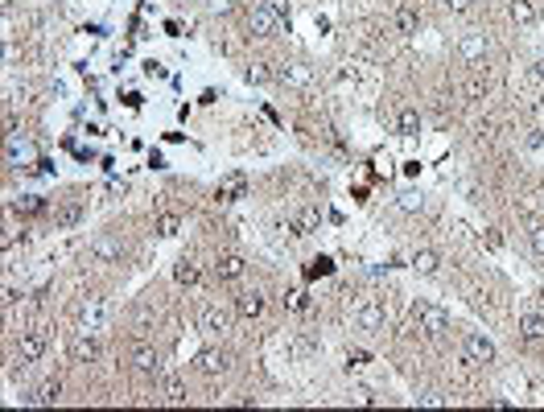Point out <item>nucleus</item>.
Returning <instances> with one entry per match:
<instances>
[{"label": "nucleus", "instance_id": "obj_1", "mask_svg": "<svg viewBox=\"0 0 544 412\" xmlns=\"http://www.w3.org/2000/svg\"><path fill=\"white\" fill-rule=\"evenodd\" d=\"M108 317H112V310H108V301L103 297H83L75 305V326L87 334H99L103 326H108Z\"/></svg>", "mask_w": 544, "mask_h": 412}, {"label": "nucleus", "instance_id": "obj_2", "mask_svg": "<svg viewBox=\"0 0 544 412\" xmlns=\"http://www.w3.org/2000/svg\"><path fill=\"white\" fill-rule=\"evenodd\" d=\"M412 322H417V330L425 334V338H441L449 330V314L441 305H433V301H417L412 305Z\"/></svg>", "mask_w": 544, "mask_h": 412}, {"label": "nucleus", "instance_id": "obj_3", "mask_svg": "<svg viewBox=\"0 0 544 412\" xmlns=\"http://www.w3.org/2000/svg\"><path fill=\"white\" fill-rule=\"evenodd\" d=\"M244 21H248V33H252V38H276V33L285 29V21H281V13H276L272 4H252Z\"/></svg>", "mask_w": 544, "mask_h": 412}, {"label": "nucleus", "instance_id": "obj_4", "mask_svg": "<svg viewBox=\"0 0 544 412\" xmlns=\"http://www.w3.org/2000/svg\"><path fill=\"white\" fill-rule=\"evenodd\" d=\"M350 317H355V326H363V330H380V326H384V301H380V297H355V301H350Z\"/></svg>", "mask_w": 544, "mask_h": 412}, {"label": "nucleus", "instance_id": "obj_5", "mask_svg": "<svg viewBox=\"0 0 544 412\" xmlns=\"http://www.w3.org/2000/svg\"><path fill=\"white\" fill-rule=\"evenodd\" d=\"M462 359L470 367H486V363H495V342L483 338V334H466L462 338Z\"/></svg>", "mask_w": 544, "mask_h": 412}, {"label": "nucleus", "instance_id": "obj_6", "mask_svg": "<svg viewBox=\"0 0 544 412\" xmlns=\"http://www.w3.org/2000/svg\"><path fill=\"white\" fill-rule=\"evenodd\" d=\"M46 347H50L46 330H25V334H21V342H17V363H21V367L38 363L41 354H46Z\"/></svg>", "mask_w": 544, "mask_h": 412}, {"label": "nucleus", "instance_id": "obj_7", "mask_svg": "<svg viewBox=\"0 0 544 412\" xmlns=\"http://www.w3.org/2000/svg\"><path fill=\"white\" fill-rule=\"evenodd\" d=\"M38 149H33V144H29V140H21V137H9V165H13V169H29V174H33V169H38Z\"/></svg>", "mask_w": 544, "mask_h": 412}, {"label": "nucleus", "instance_id": "obj_8", "mask_svg": "<svg viewBox=\"0 0 544 412\" xmlns=\"http://www.w3.org/2000/svg\"><path fill=\"white\" fill-rule=\"evenodd\" d=\"M91 260H95V264H120V260H124L120 236H95L91 239Z\"/></svg>", "mask_w": 544, "mask_h": 412}, {"label": "nucleus", "instance_id": "obj_9", "mask_svg": "<svg viewBox=\"0 0 544 412\" xmlns=\"http://www.w3.org/2000/svg\"><path fill=\"white\" fill-rule=\"evenodd\" d=\"M198 330H202V334L231 330V314H227V310H219V305H198Z\"/></svg>", "mask_w": 544, "mask_h": 412}, {"label": "nucleus", "instance_id": "obj_10", "mask_svg": "<svg viewBox=\"0 0 544 412\" xmlns=\"http://www.w3.org/2000/svg\"><path fill=\"white\" fill-rule=\"evenodd\" d=\"M244 273H248L244 255L227 252V255H219V260H214V280H219V285H235V280H239Z\"/></svg>", "mask_w": 544, "mask_h": 412}, {"label": "nucleus", "instance_id": "obj_11", "mask_svg": "<svg viewBox=\"0 0 544 412\" xmlns=\"http://www.w3.org/2000/svg\"><path fill=\"white\" fill-rule=\"evenodd\" d=\"M276 83H285V87H293V91H305L313 83V70L305 66V62H285L281 70H276Z\"/></svg>", "mask_w": 544, "mask_h": 412}, {"label": "nucleus", "instance_id": "obj_12", "mask_svg": "<svg viewBox=\"0 0 544 412\" xmlns=\"http://www.w3.org/2000/svg\"><path fill=\"white\" fill-rule=\"evenodd\" d=\"M198 371L202 375H223L227 367H231V354L223 351V347H206V351H198Z\"/></svg>", "mask_w": 544, "mask_h": 412}, {"label": "nucleus", "instance_id": "obj_13", "mask_svg": "<svg viewBox=\"0 0 544 412\" xmlns=\"http://www.w3.org/2000/svg\"><path fill=\"white\" fill-rule=\"evenodd\" d=\"M66 354H70L75 363H95V359H99V342H95V334L78 330L75 338H70V347H66Z\"/></svg>", "mask_w": 544, "mask_h": 412}, {"label": "nucleus", "instance_id": "obj_14", "mask_svg": "<svg viewBox=\"0 0 544 412\" xmlns=\"http://www.w3.org/2000/svg\"><path fill=\"white\" fill-rule=\"evenodd\" d=\"M486 54H491V38L486 33H466L458 41V58L462 62H483Z\"/></svg>", "mask_w": 544, "mask_h": 412}, {"label": "nucleus", "instance_id": "obj_15", "mask_svg": "<svg viewBox=\"0 0 544 412\" xmlns=\"http://www.w3.org/2000/svg\"><path fill=\"white\" fill-rule=\"evenodd\" d=\"M244 194H248V177L244 174H227L223 181H219V190H214L219 202H239Z\"/></svg>", "mask_w": 544, "mask_h": 412}, {"label": "nucleus", "instance_id": "obj_16", "mask_svg": "<svg viewBox=\"0 0 544 412\" xmlns=\"http://www.w3.org/2000/svg\"><path fill=\"white\" fill-rule=\"evenodd\" d=\"M507 17L516 25H536L540 21V0H511L507 4Z\"/></svg>", "mask_w": 544, "mask_h": 412}, {"label": "nucleus", "instance_id": "obj_17", "mask_svg": "<svg viewBox=\"0 0 544 412\" xmlns=\"http://www.w3.org/2000/svg\"><path fill=\"white\" fill-rule=\"evenodd\" d=\"M417 25H421V17H417V9H412V4H400V9L392 13V29H396V38H412V33H417Z\"/></svg>", "mask_w": 544, "mask_h": 412}, {"label": "nucleus", "instance_id": "obj_18", "mask_svg": "<svg viewBox=\"0 0 544 412\" xmlns=\"http://www.w3.org/2000/svg\"><path fill=\"white\" fill-rule=\"evenodd\" d=\"M264 305H268V301H264L260 289H248V293L235 297V314H239V317H260V314H264Z\"/></svg>", "mask_w": 544, "mask_h": 412}, {"label": "nucleus", "instance_id": "obj_19", "mask_svg": "<svg viewBox=\"0 0 544 412\" xmlns=\"http://www.w3.org/2000/svg\"><path fill=\"white\" fill-rule=\"evenodd\" d=\"M83 215H87V206H83V202H62L58 211H54V227L70 231V227H78V223H83Z\"/></svg>", "mask_w": 544, "mask_h": 412}, {"label": "nucleus", "instance_id": "obj_20", "mask_svg": "<svg viewBox=\"0 0 544 412\" xmlns=\"http://www.w3.org/2000/svg\"><path fill=\"white\" fill-rule=\"evenodd\" d=\"M132 371L157 375V371H161V354H157L153 347H136V351H132Z\"/></svg>", "mask_w": 544, "mask_h": 412}, {"label": "nucleus", "instance_id": "obj_21", "mask_svg": "<svg viewBox=\"0 0 544 412\" xmlns=\"http://www.w3.org/2000/svg\"><path fill=\"white\" fill-rule=\"evenodd\" d=\"M174 280H177V285H186V289H194L198 280H202V268H198V260H186V255H182V260L174 264Z\"/></svg>", "mask_w": 544, "mask_h": 412}, {"label": "nucleus", "instance_id": "obj_22", "mask_svg": "<svg viewBox=\"0 0 544 412\" xmlns=\"http://www.w3.org/2000/svg\"><path fill=\"white\" fill-rule=\"evenodd\" d=\"M516 330H520L524 342H540V338H544V317L540 314H524L520 322H516Z\"/></svg>", "mask_w": 544, "mask_h": 412}, {"label": "nucleus", "instance_id": "obj_23", "mask_svg": "<svg viewBox=\"0 0 544 412\" xmlns=\"http://www.w3.org/2000/svg\"><path fill=\"white\" fill-rule=\"evenodd\" d=\"M153 231L161 239H174L177 231H182V215H174V211H161V215L153 218Z\"/></svg>", "mask_w": 544, "mask_h": 412}, {"label": "nucleus", "instance_id": "obj_24", "mask_svg": "<svg viewBox=\"0 0 544 412\" xmlns=\"http://www.w3.org/2000/svg\"><path fill=\"white\" fill-rule=\"evenodd\" d=\"M396 132H400V137H417V132H421L417 107H400V112H396Z\"/></svg>", "mask_w": 544, "mask_h": 412}, {"label": "nucleus", "instance_id": "obj_25", "mask_svg": "<svg viewBox=\"0 0 544 412\" xmlns=\"http://www.w3.org/2000/svg\"><path fill=\"white\" fill-rule=\"evenodd\" d=\"M412 268H417L421 276H433L437 268H441V255H437V252H429V248H425V252H417V255H412Z\"/></svg>", "mask_w": 544, "mask_h": 412}, {"label": "nucleus", "instance_id": "obj_26", "mask_svg": "<svg viewBox=\"0 0 544 412\" xmlns=\"http://www.w3.org/2000/svg\"><path fill=\"white\" fill-rule=\"evenodd\" d=\"M9 206H13V215H38L46 202H41L38 194H17L13 202H9Z\"/></svg>", "mask_w": 544, "mask_h": 412}, {"label": "nucleus", "instance_id": "obj_27", "mask_svg": "<svg viewBox=\"0 0 544 412\" xmlns=\"http://www.w3.org/2000/svg\"><path fill=\"white\" fill-rule=\"evenodd\" d=\"M62 400V384L58 379H46L38 392H33V404H58Z\"/></svg>", "mask_w": 544, "mask_h": 412}, {"label": "nucleus", "instance_id": "obj_28", "mask_svg": "<svg viewBox=\"0 0 544 412\" xmlns=\"http://www.w3.org/2000/svg\"><path fill=\"white\" fill-rule=\"evenodd\" d=\"M318 223H322V218H318L313 206H301V211H297V231H301V236H313V231H318Z\"/></svg>", "mask_w": 544, "mask_h": 412}, {"label": "nucleus", "instance_id": "obj_29", "mask_svg": "<svg viewBox=\"0 0 544 412\" xmlns=\"http://www.w3.org/2000/svg\"><path fill=\"white\" fill-rule=\"evenodd\" d=\"M161 400H165V404H182V400H186V388H182V379H174V375H169V379L161 384Z\"/></svg>", "mask_w": 544, "mask_h": 412}, {"label": "nucleus", "instance_id": "obj_30", "mask_svg": "<svg viewBox=\"0 0 544 412\" xmlns=\"http://www.w3.org/2000/svg\"><path fill=\"white\" fill-rule=\"evenodd\" d=\"M528 243H532L536 255H544V218H532L528 223Z\"/></svg>", "mask_w": 544, "mask_h": 412}, {"label": "nucleus", "instance_id": "obj_31", "mask_svg": "<svg viewBox=\"0 0 544 412\" xmlns=\"http://www.w3.org/2000/svg\"><path fill=\"white\" fill-rule=\"evenodd\" d=\"M244 75H248V83H272L276 79V70H268V62H252Z\"/></svg>", "mask_w": 544, "mask_h": 412}, {"label": "nucleus", "instance_id": "obj_32", "mask_svg": "<svg viewBox=\"0 0 544 412\" xmlns=\"http://www.w3.org/2000/svg\"><path fill=\"white\" fill-rule=\"evenodd\" d=\"M462 91H466V99H486V79H483V75H474Z\"/></svg>", "mask_w": 544, "mask_h": 412}, {"label": "nucleus", "instance_id": "obj_33", "mask_svg": "<svg viewBox=\"0 0 544 412\" xmlns=\"http://www.w3.org/2000/svg\"><path fill=\"white\" fill-rule=\"evenodd\" d=\"M305 273H310V276H330V273H334V264L326 260V255H318V260H313V264L305 268Z\"/></svg>", "mask_w": 544, "mask_h": 412}, {"label": "nucleus", "instance_id": "obj_34", "mask_svg": "<svg viewBox=\"0 0 544 412\" xmlns=\"http://www.w3.org/2000/svg\"><path fill=\"white\" fill-rule=\"evenodd\" d=\"M528 83H532V87H544V58H540V62H532V70H528Z\"/></svg>", "mask_w": 544, "mask_h": 412}, {"label": "nucleus", "instance_id": "obj_35", "mask_svg": "<svg viewBox=\"0 0 544 412\" xmlns=\"http://www.w3.org/2000/svg\"><path fill=\"white\" fill-rule=\"evenodd\" d=\"M417 404H425V408H441L446 400H441L437 392H421V396H417Z\"/></svg>", "mask_w": 544, "mask_h": 412}, {"label": "nucleus", "instance_id": "obj_36", "mask_svg": "<svg viewBox=\"0 0 544 412\" xmlns=\"http://www.w3.org/2000/svg\"><path fill=\"white\" fill-rule=\"evenodd\" d=\"M400 211H421V198H417V194H404V198H400Z\"/></svg>", "mask_w": 544, "mask_h": 412}, {"label": "nucleus", "instance_id": "obj_37", "mask_svg": "<svg viewBox=\"0 0 544 412\" xmlns=\"http://www.w3.org/2000/svg\"><path fill=\"white\" fill-rule=\"evenodd\" d=\"M367 363V351H350L347 354V367H363Z\"/></svg>", "mask_w": 544, "mask_h": 412}, {"label": "nucleus", "instance_id": "obj_38", "mask_svg": "<svg viewBox=\"0 0 544 412\" xmlns=\"http://www.w3.org/2000/svg\"><path fill=\"white\" fill-rule=\"evenodd\" d=\"M289 310H305V293H301V289H293L289 293Z\"/></svg>", "mask_w": 544, "mask_h": 412}, {"label": "nucleus", "instance_id": "obj_39", "mask_svg": "<svg viewBox=\"0 0 544 412\" xmlns=\"http://www.w3.org/2000/svg\"><path fill=\"white\" fill-rule=\"evenodd\" d=\"M474 0H446V9H454V13H466Z\"/></svg>", "mask_w": 544, "mask_h": 412}, {"label": "nucleus", "instance_id": "obj_40", "mask_svg": "<svg viewBox=\"0 0 544 412\" xmlns=\"http://www.w3.org/2000/svg\"><path fill=\"white\" fill-rule=\"evenodd\" d=\"M214 13H231V0H214Z\"/></svg>", "mask_w": 544, "mask_h": 412}]
</instances>
